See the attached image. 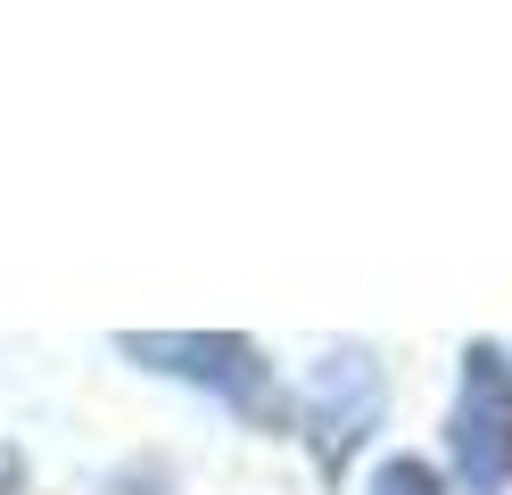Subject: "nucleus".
<instances>
[{
    "instance_id": "1",
    "label": "nucleus",
    "mask_w": 512,
    "mask_h": 495,
    "mask_svg": "<svg viewBox=\"0 0 512 495\" xmlns=\"http://www.w3.org/2000/svg\"><path fill=\"white\" fill-rule=\"evenodd\" d=\"M116 347L133 363H149V372H166V380H190V388L223 396V405L248 413V421H281L273 363L248 339H232V330H124Z\"/></svg>"
},
{
    "instance_id": "2",
    "label": "nucleus",
    "mask_w": 512,
    "mask_h": 495,
    "mask_svg": "<svg viewBox=\"0 0 512 495\" xmlns=\"http://www.w3.org/2000/svg\"><path fill=\"white\" fill-rule=\"evenodd\" d=\"M446 446H455V471L471 495L512 487V355L488 339L463 347V396H455V421H446Z\"/></svg>"
},
{
    "instance_id": "3",
    "label": "nucleus",
    "mask_w": 512,
    "mask_h": 495,
    "mask_svg": "<svg viewBox=\"0 0 512 495\" xmlns=\"http://www.w3.org/2000/svg\"><path fill=\"white\" fill-rule=\"evenodd\" d=\"M372 413H380V372H372V355H331L323 372H314V388H306L314 454H323V462H347V454H356V438L372 429Z\"/></svg>"
},
{
    "instance_id": "4",
    "label": "nucleus",
    "mask_w": 512,
    "mask_h": 495,
    "mask_svg": "<svg viewBox=\"0 0 512 495\" xmlns=\"http://www.w3.org/2000/svg\"><path fill=\"white\" fill-rule=\"evenodd\" d=\"M372 495H446V487L430 479V462L397 454V462H380V471H372Z\"/></svg>"
}]
</instances>
